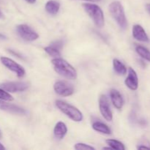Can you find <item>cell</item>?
Returning a JSON list of instances; mask_svg holds the SVG:
<instances>
[{
  "mask_svg": "<svg viewBox=\"0 0 150 150\" xmlns=\"http://www.w3.org/2000/svg\"><path fill=\"white\" fill-rule=\"evenodd\" d=\"M0 109L11 114H19V115H25L27 113L24 108L14 104L6 103L5 101L1 100H0Z\"/></svg>",
  "mask_w": 150,
  "mask_h": 150,
  "instance_id": "cell-10",
  "label": "cell"
},
{
  "mask_svg": "<svg viewBox=\"0 0 150 150\" xmlns=\"http://www.w3.org/2000/svg\"><path fill=\"white\" fill-rule=\"evenodd\" d=\"M136 51L142 58L146 60V61L150 62V51L149 49H147L145 47L142 46V45H138L136 48Z\"/></svg>",
  "mask_w": 150,
  "mask_h": 150,
  "instance_id": "cell-18",
  "label": "cell"
},
{
  "mask_svg": "<svg viewBox=\"0 0 150 150\" xmlns=\"http://www.w3.org/2000/svg\"><path fill=\"white\" fill-rule=\"evenodd\" d=\"M0 100L4 101H13V97L8 92L0 88Z\"/></svg>",
  "mask_w": 150,
  "mask_h": 150,
  "instance_id": "cell-21",
  "label": "cell"
},
{
  "mask_svg": "<svg viewBox=\"0 0 150 150\" xmlns=\"http://www.w3.org/2000/svg\"><path fill=\"white\" fill-rule=\"evenodd\" d=\"M1 138H2V133H1V130H0V139H1Z\"/></svg>",
  "mask_w": 150,
  "mask_h": 150,
  "instance_id": "cell-31",
  "label": "cell"
},
{
  "mask_svg": "<svg viewBox=\"0 0 150 150\" xmlns=\"http://www.w3.org/2000/svg\"><path fill=\"white\" fill-rule=\"evenodd\" d=\"M29 87L27 83L23 81H10L1 83V88L8 92H19L26 90Z\"/></svg>",
  "mask_w": 150,
  "mask_h": 150,
  "instance_id": "cell-9",
  "label": "cell"
},
{
  "mask_svg": "<svg viewBox=\"0 0 150 150\" xmlns=\"http://www.w3.org/2000/svg\"><path fill=\"white\" fill-rule=\"evenodd\" d=\"M83 7L98 27L102 28L104 26L105 24L104 14L99 6L95 4L86 3L83 4Z\"/></svg>",
  "mask_w": 150,
  "mask_h": 150,
  "instance_id": "cell-3",
  "label": "cell"
},
{
  "mask_svg": "<svg viewBox=\"0 0 150 150\" xmlns=\"http://www.w3.org/2000/svg\"><path fill=\"white\" fill-rule=\"evenodd\" d=\"M3 17H4V16H3V13H1V10H0V19L2 18Z\"/></svg>",
  "mask_w": 150,
  "mask_h": 150,
  "instance_id": "cell-29",
  "label": "cell"
},
{
  "mask_svg": "<svg viewBox=\"0 0 150 150\" xmlns=\"http://www.w3.org/2000/svg\"><path fill=\"white\" fill-rule=\"evenodd\" d=\"M126 86L131 90H136L139 87V78L136 72L132 67H129L128 75L125 81Z\"/></svg>",
  "mask_w": 150,
  "mask_h": 150,
  "instance_id": "cell-11",
  "label": "cell"
},
{
  "mask_svg": "<svg viewBox=\"0 0 150 150\" xmlns=\"http://www.w3.org/2000/svg\"><path fill=\"white\" fill-rule=\"evenodd\" d=\"M44 50H45V52H46L48 55L51 56V57H56V58H57V57H60V55H61V54H60V50L57 49V48H54V47L51 46V45L45 47V48H44Z\"/></svg>",
  "mask_w": 150,
  "mask_h": 150,
  "instance_id": "cell-20",
  "label": "cell"
},
{
  "mask_svg": "<svg viewBox=\"0 0 150 150\" xmlns=\"http://www.w3.org/2000/svg\"><path fill=\"white\" fill-rule=\"evenodd\" d=\"M109 11L111 16L117 21L122 29H125L127 26V21L126 18L123 6L118 1H113L109 5Z\"/></svg>",
  "mask_w": 150,
  "mask_h": 150,
  "instance_id": "cell-4",
  "label": "cell"
},
{
  "mask_svg": "<svg viewBox=\"0 0 150 150\" xmlns=\"http://www.w3.org/2000/svg\"><path fill=\"white\" fill-rule=\"evenodd\" d=\"M107 144L110 146L112 149L116 150H125V146L120 141L115 140V139H108L105 141Z\"/></svg>",
  "mask_w": 150,
  "mask_h": 150,
  "instance_id": "cell-19",
  "label": "cell"
},
{
  "mask_svg": "<svg viewBox=\"0 0 150 150\" xmlns=\"http://www.w3.org/2000/svg\"><path fill=\"white\" fill-rule=\"evenodd\" d=\"M45 10L48 12L49 14L52 15V16H55L58 13L59 10L60 8V4L57 1L54 0H49L47 1L45 4Z\"/></svg>",
  "mask_w": 150,
  "mask_h": 150,
  "instance_id": "cell-15",
  "label": "cell"
},
{
  "mask_svg": "<svg viewBox=\"0 0 150 150\" xmlns=\"http://www.w3.org/2000/svg\"><path fill=\"white\" fill-rule=\"evenodd\" d=\"M0 38H2V39H4V38H5V36H4V35H1V34H0Z\"/></svg>",
  "mask_w": 150,
  "mask_h": 150,
  "instance_id": "cell-30",
  "label": "cell"
},
{
  "mask_svg": "<svg viewBox=\"0 0 150 150\" xmlns=\"http://www.w3.org/2000/svg\"><path fill=\"white\" fill-rule=\"evenodd\" d=\"M110 97H111V102L114 107L119 110L122 109L124 105V100L120 92L117 89H111L110 92Z\"/></svg>",
  "mask_w": 150,
  "mask_h": 150,
  "instance_id": "cell-13",
  "label": "cell"
},
{
  "mask_svg": "<svg viewBox=\"0 0 150 150\" xmlns=\"http://www.w3.org/2000/svg\"><path fill=\"white\" fill-rule=\"evenodd\" d=\"M75 149L77 150H85V149H89V150H95V148L92 146L83 143H77L75 144L74 146Z\"/></svg>",
  "mask_w": 150,
  "mask_h": 150,
  "instance_id": "cell-22",
  "label": "cell"
},
{
  "mask_svg": "<svg viewBox=\"0 0 150 150\" xmlns=\"http://www.w3.org/2000/svg\"><path fill=\"white\" fill-rule=\"evenodd\" d=\"M99 108L101 114L106 121L111 122L113 120V114L109 105V102L105 95H100L99 98Z\"/></svg>",
  "mask_w": 150,
  "mask_h": 150,
  "instance_id": "cell-8",
  "label": "cell"
},
{
  "mask_svg": "<svg viewBox=\"0 0 150 150\" xmlns=\"http://www.w3.org/2000/svg\"><path fill=\"white\" fill-rule=\"evenodd\" d=\"M67 133V125L62 122H59L57 123L54 129V134L56 139L62 140L64 139Z\"/></svg>",
  "mask_w": 150,
  "mask_h": 150,
  "instance_id": "cell-14",
  "label": "cell"
},
{
  "mask_svg": "<svg viewBox=\"0 0 150 150\" xmlns=\"http://www.w3.org/2000/svg\"><path fill=\"white\" fill-rule=\"evenodd\" d=\"M146 10L148 12V13L150 15V4H146Z\"/></svg>",
  "mask_w": 150,
  "mask_h": 150,
  "instance_id": "cell-25",
  "label": "cell"
},
{
  "mask_svg": "<svg viewBox=\"0 0 150 150\" xmlns=\"http://www.w3.org/2000/svg\"><path fill=\"white\" fill-rule=\"evenodd\" d=\"M4 149H5V147H4V146L0 143V150H4Z\"/></svg>",
  "mask_w": 150,
  "mask_h": 150,
  "instance_id": "cell-28",
  "label": "cell"
},
{
  "mask_svg": "<svg viewBox=\"0 0 150 150\" xmlns=\"http://www.w3.org/2000/svg\"><path fill=\"white\" fill-rule=\"evenodd\" d=\"M56 105L59 111H61L73 121L79 122L83 120V114L76 107L60 100L56 101Z\"/></svg>",
  "mask_w": 150,
  "mask_h": 150,
  "instance_id": "cell-2",
  "label": "cell"
},
{
  "mask_svg": "<svg viewBox=\"0 0 150 150\" xmlns=\"http://www.w3.org/2000/svg\"><path fill=\"white\" fill-rule=\"evenodd\" d=\"M0 60H1V62L2 63L3 65L5 66L7 69H9L11 71L14 72L17 75L18 77L22 78L24 76L25 73H26L24 68L21 65L16 62L14 60L5 57H1L0 58Z\"/></svg>",
  "mask_w": 150,
  "mask_h": 150,
  "instance_id": "cell-6",
  "label": "cell"
},
{
  "mask_svg": "<svg viewBox=\"0 0 150 150\" xmlns=\"http://www.w3.org/2000/svg\"><path fill=\"white\" fill-rule=\"evenodd\" d=\"M16 31H17L18 35L20 36L21 38H22L23 40L28 41V42L36 40L39 38L38 34L28 25H18L16 28Z\"/></svg>",
  "mask_w": 150,
  "mask_h": 150,
  "instance_id": "cell-5",
  "label": "cell"
},
{
  "mask_svg": "<svg viewBox=\"0 0 150 150\" xmlns=\"http://www.w3.org/2000/svg\"><path fill=\"white\" fill-rule=\"evenodd\" d=\"M150 149L149 146H144V145H141V146H138V149Z\"/></svg>",
  "mask_w": 150,
  "mask_h": 150,
  "instance_id": "cell-24",
  "label": "cell"
},
{
  "mask_svg": "<svg viewBox=\"0 0 150 150\" xmlns=\"http://www.w3.org/2000/svg\"><path fill=\"white\" fill-rule=\"evenodd\" d=\"M83 1H92V2H97V1H100L101 0H83Z\"/></svg>",
  "mask_w": 150,
  "mask_h": 150,
  "instance_id": "cell-27",
  "label": "cell"
},
{
  "mask_svg": "<svg viewBox=\"0 0 150 150\" xmlns=\"http://www.w3.org/2000/svg\"><path fill=\"white\" fill-rule=\"evenodd\" d=\"M25 1L29 4H34V3L36 2V0H25Z\"/></svg>",
  "mask_w": 150,
  "mask_h": 150,
  "instance_id": "cell-26",
  "label": "cell"
},
{
  "mask_svg": "<svg viewBox=\"0 0 150 150\" xmlns=\"http://www.w3.org/2000/svg\"><path fill=\"white\" fill-rule=\"evenodd\" d=\"M92 128L99 133H103V134L110 135L111 133V130L107 125L101 122H95L92 124Z\"/></svg>",
  "mask_w": 150,
  "mask_h": 150,
  "instance_id": "cell-16",
  "label": "cell"
},
{
  "mask_svg": "<svg viewBox=\"0 0 150 150\" xmlns=\"http://www.w3.org/2000/svg\"><path fill=\"white\" fill-rule=\"evenodd\" d=\"M51 63L54 65L55 71L60 76L72 80L77 78V72L76 69L66 60L57 57L51 60Z\"/></svg>",
  "mask_w": 150,
  "mask_h": 150,
  "instance_id": "cell-1",
  "label": "cell"
},
{
  "mask_svg": "<svg viewBox=\"0 0 150 150\" xmlns=\"http://www.w3.org/2000/svg\"><path fill=\"white\" fill-rule=\"evenodd\" d=\"M113 67L114 70L117 74L119 75H125L127 73V68L122 62L117 59H114L113 60Z\"/></svg>",
  "mask_w": 150,
  "mask_h": 150,
  "instance_id": "cell-17",
  "label": "cell"
},
{
  "mask_svg": "<svg viewBox=\"0 0 150 150\" xmlns=\"http://www.w3.org/2000/svg\"><path fill=\"white\" fill-rule=\"evenodd\" d=\"M51 46L54 47V48H57L59 50H61L63 47V42L62 40H57L55 42L51 43Z\"/></svg>",
  "mask_w": 150,
  "mask_h": 150,
  "instance_id": "cell-23",
  "label": "cell"
},
{
  "mask_svg": "<svg viewBox=\"0 0 150 150\" xmlns=\"http://www.w3.org/2000/svg\"><path fill=\"white\" fill-rule=\"evenodd\" d=\"M132 32H133V37L136 40L144 42H147L149 41V37L146 35L144 29L141 25H134Z\"/></svg>",
  "mask_w": 150,
  "mask_h": 150,
  "instance_id": "cell-12",
  "label": "cell"
},
{
  "mask_svg": "<svg viewBox=\"0 0 150 150\" xmlns=\"http://www.w3.org/2000/svg\"><path fill=\"white\" fill-rule=\"evenodd\" d=\"M54 89L56 93L60 96H70L74 93V87L71 83L64 81H59L54 83Z\"/></svg>",
  "mask_w": 150,
  "mask_h": 150,
  "instance_id": "cell-7",
  "label": "cell"
}]
</instances>
